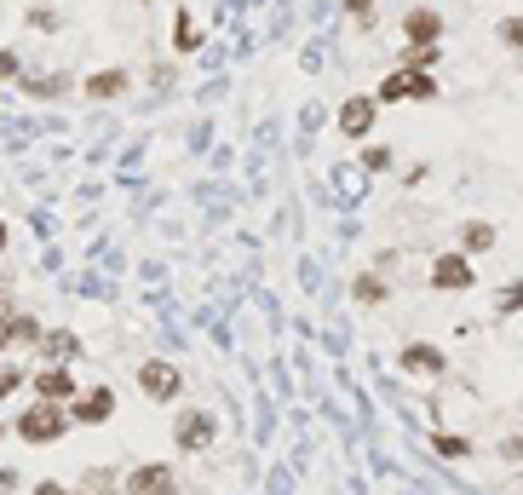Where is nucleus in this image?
<instances>
[{
    "instance_id": "20",
    "label": "nucleus",
    "mask_w": 523,
    "mask_h": 495,
    "mask_svg": "<svg viewBox=\"0 0 523 495\" xmlns=\"http://www.w3.org/2000/svg\"><path fill=\"white\" fill-rule=\"evenodd\" d=\"M432 64H437V47H409V52H403V70L432 75Z\"/></svg>"
},
{
    "instance_id": "19",
    "label": "nucleus",
    "mask_w": 523,
    "mask_h": 495,
    "mask_svg": "<svg viewBox=\"0 0 523 495\" xmlns=\"http://www.w3.org/2000/svg\"><path fill=\"white\" fill-rule=\"evenodd\" d=\"M23 24H29V29H46V35H52V29L64 24V18H58V6H29V12H23Z\"/></svg>"
},
{
    "instance_id": "24",
    "label": "nucleus",
    "mask_w": 523,
    "mask_h": 495,
    "mask_svg": "<svg viewBox=\"0 0 523 495\" xmlns=\"http://www.w3.org/2000/svg\"><path fill=\"white\" fill-rule=\"evenodd\" d=\"M523 311V283H506L501 288V317H518Z\"/></svg>"
},
{
    "instance_id": "16",
    "label": "nucleus",
    "mask_w": 523,
    "mask_h": 495,
    "mask_svg": "<svg viewBox=\"0 0 523 495\" xmlns=\"http://www.w3.org/2000/svg\"><path fill=\"white\" fill-rule=\"evenodd\" d=\"M41 346H46L52 357H58V363H69V357H81V340H75L69 329H52V334L41 340Z\"/></svg>"
},
{
    "instance_id": "18",
    "label": "nucleus",
    "mask_w": 523,
    "mask_h": 495,
    "mask_svg": "<svg viewBox=\"0 0 523 495\" xmlns=\"http://www.w3.org/2000/svg\"><path fill=\"white\" fill-rule=\"evenodd\" d=\"M173 47H179V52L202 47V29H196V18H190V12H179V24H173Z\"/></svg>"
},
{
    "instance_id": "7",
    "label": "nucleus",
    "mask_w": 523,
    "mask_h": 495,
    "mask_svg": "<svg viewBox=\"0 0 523 495\" xmlns=\"http://www.w3.org/2000/svg\"><path fill=\"white\" fill-rule=\"evenodd\" d=\"M374 121H380V98H374V93H357V98H345V104H340V133H345V139L363 144L368 133H374Z\"/></svg>"
},
{
    "instance_id": "13",
    "label": "nucleus",
    "mask_w": 523,
    "mask_h": 495,
    "mask_svg": "<svg viewBox=\"0 0 523 495\" xmlns=\"http://www.w3.org/2000/svg\"><path fill=\"white\" fill-rule=\"evenodd\" d=\"M133 87V75L127 70H98V75H87V98H121Z\"/></svg>"
},
{
    "instance_id": "4",
    "label": "nucleus",
    "mask_w": 523,
    "mask_h": 495,
    "mask_svg": "<svg viewBox=\"0 0 523 495\" xmlns=\"http://www.w3.org/2000/svg\"><path fill=\"white\" fill-rule=\"evenodd\" d=\"M478 283V271H472V260L460 254V248H443L432 260V288L437 294H466V288Z\"/></svg>"
},
{
    "instance_id": "6",
    "label": "nucleus",
    "mask_w": 523,
    "mask_h": 495,
    "mask_svg": "<svg viewBox=\"0 0 523 495\" xmlns=\"http://www.w3.org/2000/svg\"><path fill=\"white\" fill-rule=\"evenodd\" d=\"M380 104H403V98H437V81L420 70H391L386 81H380Z\"/></svg>"
},
{
    "instance_id": "28",
    "label": "nucleus",
    "mask_w": 523,
    "mask_h": 495,
    "mask_svg": "<svg viewBox=\"0 0 523 495\" xmlns=\"http://www.w3.org/2000/svg\"><path fill=\"white\" fill-rule=\"evenodd\" d=\"M345 12H351L357 24H374V0H345Z\"/></svg>"
},
{
    "instance_id": "21",
    "label": "nucleus",
    "mask_w": 523,
    "mask_h": 495,
    "mask_svg": "<svg viewBox=\"0 0 523 495\" xmlns=\"http://www.w3.org/2000/svg\"><path fill=\"white\" fill-rule=\"evenodd\" d=\"M81 478H87V495H110L115 484H121V478H115L110 467H92V472H81Z\"/></svg>"
},
{
    "instance_id": "22",
    "label": "nucleus",
    "mask_w": 523,
    "mask_h": 495,
    "mask_svg": "<svg viewBox=\"0 0 523 495\" xmlns=\"http://www.w3.org/2000/svg\"><path fill=\"white\" fill-rule=\"evenodd\" d=\"M432 444H437V455H460V461L472 455V438H455V432H437Z\"/></svg>"
},
{
    "instance_id": "33",
    "label": "nucleus",
    "mask_w": 523,
    "mask_h": 495,
    "mask_svg": "<svg viewBox=\"0 0 523 495\" xmlns=\"http://www.w3.org/2000/svg\"><path fill=\"white\" fill-rule=\"evenodd\" d=\"M6 242H12V231H6V225H0V248H6Z\"/></svg>"
},
{
    "instance_id": "2",
    "label": "nucleus",
    "mask_w": 523,
    "mask_h": 495,
    "mask_svg": "<svg viewBox=\"0 0 523 495\" xmlns=\"http://www.w3.org/2000/svg\"><path fill=\"white\" fill-rule=\"evenodd\" d=\"M138 392H144L150 403H179L184 369L179 363H167V357H150V363H138Z\"/></svg>"
},
{
    "instance_id": "10",
    "label": "nucleus",
    "mask_w": 523,
    "mask_h": 495,
    "mask_svg": "<svg viewBox=\"0 0 523 495\" xmlns=\"http://www.w3.org/2000/svg\"><path fill=\"white\" fill-rule=\"evenodd\" d=\"M41 340H46L41 317H29V311H12V317H6V346L29 352V346H41Z\"/></svg>"
},
{
    "instance_id": "14",
    "label": "nucleus",
    "mask_w": 523,
    "mask_h": 495,
    "mask_svg": "<svg viewBox=\"0 0 523 495\" xmlns=\"http://www.w3.org/2000/svg\"><path fill=\"white\" fill-rule=\"evenodd\" d=\"M403 369H409V375H443L449 363H443L437 346H409V352H403Z\"/></svg>"
},
{
    "instance_id": "27",
    "label": "nucleus",
    "mask_w": 523,
    "mask_h": 495,
    "mask_svg": "<svg viewBox=\"0 0 523 495\" xmlns=\"http://www.w3.org/2000/svg\"><path fill=\"white\" fill-rule=\"evenodd\" d=\"M501 41L523 52V18H506V24H501Z\"/></svg>"
},
{
    "instance_id": "34",
    "label": "nucleus",
    "mask_w": 523,
    "mask_h": 495,
    "mask_svg": "<svg viewBox=\"0 0 523 495\" xmlns=\"http://www.w3.org/2000/svg\"><path fill=\"white\" fill-rule=\"evenodd\" d=\"M0 438H6V421H0Z\"/></svg>"
},
{
    "instance_id": "1",
    "label": "nucleus",
    "mask_w": 523,
    "mask_h": 495,
    "mask_svg": "<svg viewBox=\"0 0 523 495\" xmlns=\"http://www.w3.org/2000/svg\"><path fill=\"white\" fill-rule=\"evenodd\" d=\"M12 432H18L23 444H35V449H41V444H58V438L69 432V409H64V403H41V398H35L18 421H12Z\"/></svg>"
},
{
    "instance_id": "5",
    "label": "nucleus",
    "mask_w": 523,
    "mask_h": 495,
    "mask_svg": "<svg viewBox=\"0 0 523 495\" xmlns=\"http://www.w3.org/2000/svg\"><path fill=\"white\" fill-rule=\"evenodd\" d=\"M115 415V392L110 386H87L69 398V426H104Z\"/></svg>"
},
{
    "instance_id": "11",
    "label": "nucleus",
    "mask_w": 523,
    "mask_h": 495,
    "mask_svg": "<svg viewBox=\"0 0 523 495\" xmlns=\"http://www.w3.org/2000/svg\"><path fill=\"white\" fill-rule=\"evenodd\" d=\"M121 484H127L133 495H150L156 484H173V467H167V461H144V467H133Z\"/></svg>"
},
{
    "instance_id": "25",
    "label": "nucleus",
    "mask_w": 523,
    "mask_h": 495,
    "mask_svg": "<svg viewBox=\"0 0 523 495\" xmlns=\"http://www.w3.org/2000/svg\"><path fill=\"white\" fill-rule=\"evenodd\" d=\"M363 167H368V173H386V167H391V150H386V144H368V150H363Z\"/></svg>"
},
{
    "instance_id": "26",
    "label": "nucleus",
    "mask_w": 523,
    "mask_h": 495,
    "mask_svg": "<svg viewBox=\"0 0 523 495\" xmlns=\"http://www.w3.org/2000/svg\"><path fill=\"white\" fill-rule=\"evenodd\" d=\"M18 64H23V58H18V52H12V47H0V81H18Z\"/></svg>"
},
{
    "instance_id": "15",
    "label": "nucleus",
    "mask_w": 523,
    "mask_h": 495,
    "mask_svg": "<svg viewBox=\"0 0 523 495\" xmlns=\"http://www.w3.org/2000/svg\"><path fill=\"white\" fill-rule=\"evenodd\" d=\"M351 294L363 300V306H386L391 300V288H386V277H374V271H363L357 283H351Z\"/></svg>"
},
{
    "instance_id": "29",
    "label": "nucleus",
    "mask_w": 523,
    "mask_h": 495,
    "mask_svg": "<svg viewBox=\"0 0 523 495\" xmlns=\"http://www.w3.org/2000/svg\"><path fill=\"white\" fill-rule=\"evenodd\" d=\"M0 495H18V472H0Z\"/></svg>"
},
{
    "instance_id": "30",
    "label": "nucleus",
    "mask_w": 523,
    "mask_h": 495,
    "mask_svg": "<svg viewBox=\"0 0 523 495\" xmlns=\"http://www.w3.org/2000/svg\"><path fill=\"white\" fill-rule=\"evenodd\" d=\"M501 455H506V461H523V438H512V444H501Z\"/></svg>"
},
{
    "instance_id": "23",
    "label": "nucleus",
    "mask_w": 523,
    "mask_h": 495,
    "mask_svg": "<svg viewBox=\"0 0 523 495\" xmlns=\"http://www.w3.org/2000/svg\"><path fill=\"white\" fill-rule=\"evenodd\" d=\"M18 386H23V369H18V363H0V403L12 398Z\"/></svg>"
},
{
    "instance_id": "32",
    "label": "nucleus",
    "mask_w": 523,
    "mask_h": 495,
    "mask_svg": "<svg viewBox=\"0 0 523 495\" xmlns=\"http://www.w3.org/2000/svg\"><path fill=\"white\" fill-rule=\"evenodd\" d=\"M150 495H184V490H179V478H173V484H156Z\"/></svg>"
},
{
    "instance_id": "31",
    "label": "nucleus",
    "mask_w": 523,
    "mask_h": 495,
    "mask_svg": "<svg viewBox=\"0 0 523 495\" xmlns=\"http://www.w3.org/2000/svg\"><path fill=\"white\" fill-rule=\"evenodd\" d=\"M29 495H69V490H64V484H46V478H41V484H35Z\"/></svg>"
},
{
    "instance_id": "9",
    "label": "nucleus",
    "mask_w": 523,
    "mask_h": 495,
    "mask_svg": "<svg viewBox=\"0 0 523 495\" xmlns=\"http://www.w3.org/2000/svg\"><path fill=\"white\" fill-rule=\"evenodd\" d=\"M403 41H409V47H437V41H443V18L426 12V6L409 12V18H403Z\"/></svg>"
},
{
    "instance_id": "12",
    "label": "nucleus",
    "mask_w": 523,
    "mask_h": 495,
    "mask_svg": "<svg viewBox=\"0 0 523 495\" xmlns=\"http://www.w3.org/2000/svg\"><path fill=\"white\" fill-rule=\"evenodd\" d=\"M489 248H495V225L489 219H466L460 225V254L472 260V254H489Z\"/></svg>"
},
{
    "instance_id": "17",
    "label": "nucleus",
    "mask_w": 523,
    "mask_h": 495,
    "mask_svg": "<svg viewBox=\"0 0 523 495\" xmlns=\"http://www.w3.org/2000/svg\"><path fill=\"white\" fill-rule=\"evenodd\" d=\"M64 87H69L64 75H23V93L29 98H58Z\"/></svg>"
},
{
    "instance_id": "3",
    "label": "nucleus",
    "mask_w": 523,
    "mask_h": 495,
    "mask_svg": "<svg viewBox=\"0 0 523 495\" xmlns=\"http://www.w3.org/2000/svg\"><path fill=\"white\" fill-rule=\"evenodd\" d=\"M213 438H219V415H213V409H179V421H173V444H179L184 455L213 449Z\"/></svg>"
},
{
    "instance_id": "8",
    "label": "nucleus",
    "mask_w": 523,
    "mask_h": 495,
    "mask_svg": "<svg viewBox=\"0 0 523 495\" xmlns=\"http://www.w3.org/2000/svg\"><path fill=\"white\" fill-rule=\"evenodd\" d=\"M29 386H35V398H41V403H64V409H69V398L81 392L64 363H46V369H35V375H29Z\"/></svg>"
}]
</instances>
